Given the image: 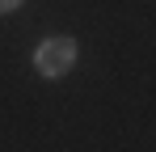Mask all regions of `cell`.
Listing matches in <instances>:
<instances>
[{
    "instance_id": "7a4b0ae2",
    "label": "cell",
    "mask_w": 156,
    "mask_h": 152,
    "mask_svg": "<svg viewBox=\"0 0 156 152\" xmlns=\"http://www.w3.org/2000/svg\"><path fill=\"white\" fill-rule=\"evenodd\" d=\"M13 9H21V0H0V17H4V13H13Z\"/></svg>"
},
{
    "instance_id": "6da1fadb",
    "label": "cell",
    "mask_w": 156,
    "mask_h": 152,
    "mask_svg": "<svg viewBox=\"0 0 156 152\" xmlns=\"http://www.w3.org/2000/svg\"><path fill=\"white\" fill-rule=\"evenodd\" d=\"M72 63H76V42H72L68 34L42 38V42H38V51H34V68H38V76H47V80H55V76H63V72H72Z\"/></svg>"
}]
</instances>
